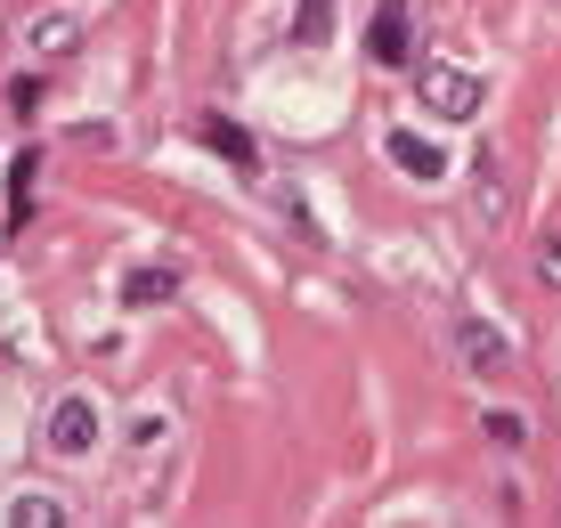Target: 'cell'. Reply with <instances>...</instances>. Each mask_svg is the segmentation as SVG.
<instances>
[{
	"label": "cell",
	"instance_id": "6da1fadb",
	"mask_svg": "<svg viewBox=\"0 0 561 528\" xmlns=\"http://www.w3.org/2000/svg\"><path fill=\"white\" fill-rule=\"evenodd\" d=\"M415 90H423V106H432L439 123H472L480 114V73L472 66H432Z\"/></svg>",
	"mask_w": 561,
	"mask_h": 528
},
{
	"label": "cell",
	"instance_id": "7a4b0ae2",
	"mask_svg": "<svg viewBox=\"0 0 561 528\" xmlns=\"http://www.w3.org/2000/svg\"><path fill=\"white\" fill-rule=\"evenodd\" d=\"M99 406L82 399V390H66V399L49 406V456H90V447H99Z\"/></svg>",
	"mask_w": 561,
	"mask_h": 528
},
{
	"label": "cell",
	"instance_id": "3957f363",
	"mask_svg": "<svg viewBox=\"0 0 561 528\" xmlns=\"http://www.w3.org/2000/svg\"><path fill=\"white\" fill-rule=\"evenodd\" d=\"M382 154H391V163L408 171V180H439V171H448L439 139H415V130H391V139H382Z\"/></svg>",
	"mask_w": 561,
	"mask_h": 528
},
{
	"label": "cell",
	"instance_id": "277c9868",
	"mask_svg": "<svg viewBox=\"0 0 561 528\" xmlns=\"http://www.w3.org/2000/svg\"><path fill=\"white\" fill-rule=\"evenodd\" d=\"M456 342H463V358H472L480 375H505V366H513V342H505V334H489L480 318H463V325H456Z\"/></svg>",
	"mask_w": 561,
	"mask_h": 528
},
{
	"label": "cell",
	"instance_id": "5b68a950",
	"mask_svg": "<svg viewBox=\"0 0 561 528\" xmlns=\"http://www.w3.org/2000/svg\"><path fill=\"white\" fill-rule=\"evenodd\" d=\"M171 292H180V268H171V261H147V268H130V277H123V301L130 309H154V301H171Z\"/></svg>",
	"mask_w": 561,
	"mask_h": 528
},
{
	"label": "cell",
	"instance_id": "8992f818",
	"mask_svg": "<svg viewBox=\"0 0 561 528\" xmlns=\"http://www.w3.org/2000/svg\"><path fill=\"white\" fill-rule=\"evenodd\" d=\"M375 66H408V0L375 9Z\"/></svg>",
	"mask_w": 561,
	"mask_h": 528
},
{
	"label": "cell",
	"instance_id": "52a82bcc",
	"mask_svg": "<svg viewBox=\"0 0 561 528\" xmlns=\"http://www.w3.org/2000/svg\"><path fill=\"white\" fill-rule=\"evenodd\" d=\"M9 520H16V528H66L73 513H66V496H42V487H25V496L9 504Z\"/></svg>",
	"mask_w": 561,
	"mask_h": 528
},
{
	"label": "cell",
	"instance_id": "ba28073f",
	"mask_svg": "<svg viewBox=\"0 0 561 528\" xmlns=\"http://www.w3.org/2000/svg\"><path fill=\"white\" fill-rule=\"evenodd\" d=\"M73 33H82L73 16H33V25H25V49H33V57H66Z\"/></svg>",
	"mask_w": 561,
	"mask_h": 528
},
{
	"label": "cell",
	"instance_id": "9c48e42d",
	"mask_svg": "<svg viewBox=\"0 0 561 528\" xmlns=\"http://www.w3.org/2000/svg\"><path fill=\"white\" fill-rule=\"evenodd\" d=\"M33 220V154H16L9 163V228Z\"/></svg>",
	"mask_w": 561,
	"mask_h": 528
},
{
	"label": "cell",
	"instance_id": "30bf717a",
	"mask_svg": "<svg viewBox=\"0 0 561 528\" xmlns=\"http://www.w3.org/2000/svg\"><path fill=\"white\" fill-rule=\"evenodd\" d=\"M325 25H334V0H301V16H294V42L318 49L325 42Z\"/></svg>",
	"mask_w": 561,
	"mask_h": 528
},
{
	"label": "cell",
	"instance_id": "8fae6325",
	"mask_svg": "<svg viewBox=\"0 0 561 528\" xmlns=\"http://www.w3.org/2000/svg\"><path fill=\"white\" fill-rule=\"evenodd\" d=\"M204 139H211V147H220V154H228V163H253V139H244V130H237V123H220V114H211V123H204Z\"/></svg>",
	"mask_w": 561,
	"mask_h": 528
},
{
	"label": "cell",
	"instance_id": "7c38bea8",
	"mask_svg": "<svg viewBox=\"0 0 561 528\" xmlns=\"http://www.w3.org/2000/svg\"><path fill=\"white\" fill-rule=\"evenodd\" d=\"M489 439L496 447H520V439H529V423H520V415H489Z\"/></svg>",
	"mask_w": 561,
	"mask_h": 528
},
{
	"label": "cell",
	"instance_id": "4fadbf2b",
	"mask_svg": "<svg viewBox=\"0 0 561 528\" xmlns=\"http://www.w3.org/2000/svg\"><path fill=\"white\" fill-rule=\"evenodd\" d=\"M537 277H546V285H561V228H553L546 244H537Z\"/></svg>",
	"mask_w": 561,
	"mask_h": 528
}]
</instances>
